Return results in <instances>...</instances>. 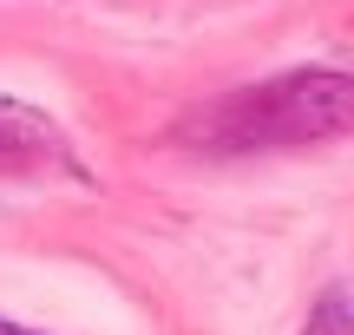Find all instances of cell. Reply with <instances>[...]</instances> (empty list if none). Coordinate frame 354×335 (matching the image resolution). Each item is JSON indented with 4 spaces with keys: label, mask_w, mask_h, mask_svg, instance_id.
Listing matches in <instances>:
<instances>
[{
    "label": "cell",
    "mask_w": 354,
    "mask_h": 335,
    "mask_svg": "<svg viewBox=\"0 0 354 335\" xmlns=\"http://www.w3.org/2000/svg\"><path fill=\"white\" fill-rule=\"evenodd\" d=\"M348 132H354V73L295 66V73L203 99L197 112L177 118L171 145L190 158H269V152H308V145L348 138Z\"/></svg>",
    "instance_id": "cell-1"
},
{
    "label": "cell",
    "mask_w": 354,
    "mask_h": 335,
    "mask_svg": "<svg viewBox=\"0 0 354 335\" xmlns=\"http://www.w3.org/2000/svg\"><path fill=\"white\" fill-rule=\"evenodd\" d=\"M0 171L7 178H86L73 145H66V132L46 125L20 99H0Z\"/></svg>",
    "instance_id": "cell-2"
},
{
    "label": "cell",
    "mask_w": 354,
    "mask_h": 335,
    "mask_svg": "<svg viewBox=\"0 0 354 335\" xmlns=\"http://www.w3.org/2000/svg\"><path fill=\"white\" fill-rule=\"evenodd\" d=\"M302 335H354V296H348V289H328V296L308 309Z\"/></svg>",
    "instance_id": "cell-3"
},
{
    "label": "cell",
    "mask_w": 354,
    "mask_h": 335,
    "mask_svg": "<svg viewBox=\"0 0 354 335\" xmlns=\"http://www.w3.org/2000/svg\"><path fill=\"white\" fill-rule=\"evenodd\" d=\"M0 335H33V329H20V323H7V316H0Z\"/></svg>",
    "instance_id": "cell-4"
}]
</instances>
